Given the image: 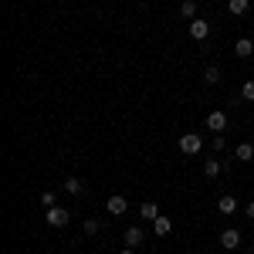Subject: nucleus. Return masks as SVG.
Segmentation results:
<instances>
[{
	"instance_id": "1a4fd4ad",
	"label": "nucleus",
	"mask_w": 254,
	"mask_h": 254,
	"mask_svg": "<svg viewBox=\"0 0 254 254\" xmlns=\"http://www.w3.org/2000/svg\"><path fill=\"white\" fill-rule=\"evenodd\" d=\"M224 173V163H220V159H207V163H203V176H207V180H217V176Z\"/></svg>"
},
{
	"instance_id": "aec40b11",
	"label": "nucleus",
	"mask_w": 254,
	"mask_h": 254,
	"mask_svg": "<svg viewBox=\"0 0 254 254\" xmlns=\"http://www.w3.org/2000/svg\"><path fill=\"white\" fill-rule=\"evenodd\" d=\"M81 231H85V234H98V220H95V217H92V220H85V224H81Z\"/></svg>"
},
{
	"instance_id": "f8f14e48",
	"label": "nucleus",
	"mask_w": 254,
	"mask_h": 254,
	"mask_svg": "<svg viewBox=\"0 0 254 254\" xmlns=\"http://www.w3.org/2000/svg\"><path fill=\"white\" fill-rule=\"evenodd\" d=\"M153 231H156L159 237H166L170 231H173V220H170V217H163V214H159L156 220H153Z\"/></svg>"
},
{
	"instance_id": "39448f33",
	"label": "nucleus",
	"mask_w": 254,
	"mask_h": 254,
	"mask_svg": "<svg viewBox=\"0 0 254 254\" xmlns=\"http://www.w3.org/2000/svg\"><path fill=\"white\" fill-rule=\"evenodd\" d=\"M237 244H241V231H237V227H227V231L220 234V248H227V251H234Z\"/></svg>"
},
{
	"instance_id": "20e7f679",
	"label": "nucleus",
	"mask_w": 254,
	"mask_h": 254,
	"mask_svg": "<svg viewBox=\"0 0 254 254\" xmlns=\"http://www.w3.org/2000/svg\"><path fill=\"white\" fill-rule=\"evenodd\" d=\"M105 210H109V214L112 217H122L126 214V210H129V203H126V196H109V203H105Z\"/></svg>"
},
{
	"instance_id": "7ed1b4c3",
	"label": "nucleus",
	"mask_w": 254,
	"mask_h": 254,
	"mask_svg": "<svg viewBox=\"0 0 254 254\" xmlns=\"http://www.w3.org/2000/svg\"><path fill=\"white\" fill-rule=\"evenodd\" d=\"M190 38L193 41H207L210 38V20H190Z\"/></svg>"
},
{
	"instance_id": "9b49d317",
	"label": "nucleus",
	"mask_w": 254,
	"mask_h": 254,
	"mask_svg": "<svg viewBox=\"0 0 254 254\" xmlns=\"http://www.w3.org/2000/svg\"><path fill=\"white\" fill-rule=\"evenodd\" d=\"M139 217L153 224V220H156V217H159V207H156V203H153V200H146V203H139Z\"/></svg>"
},
{
	"instance_id": "a211bd4d",
	"label": "nucleus",
	"mask_w": 254,
	"mask_h": 254,
	"mask_svg": "<svg viewBox=\"0 0 254 254\" xmlns=\"http://www.w3.org/2000/svg\"><path fill=\"white\" fill-rule=\"evenodd\" d=\"M203 81H207V85H217V81H220V68H214V64H210V68L203 71Z\"/></svg>"
},
{
	"instance_id": "ddd939ff",
	"label": "nucleus",
	"mask_w": 254,
	"mask_h": 254,
	"mask_svg": "<svg viewBox=\"0 0 254 254\" xmlns=\"http://www.w3.org/2000/svg\"><path fill=\"white\" fill-rule=\"evenodd\" d=\"M234 51H237V58H251V55H254V41L251 38H241L234 44Z\"/></svg>"
},
{
	"instance_id": "f3484780",
	"label": "nucleus",
	"mask_w": 254,
	"mask_h": 254,
	"mask_svg": "<svg viewBox=\"0 0 254 254\" xmlns=\"http://www.w3.org/2000/svg\"><path fill=\"white\" fill-rule=\"evenodd\" d=\"M180 14L193 20V17H196V0H183V3H180Z\"/></svg>"
},
{
	"instance_id": "412c9836",
	"label": "nucleus",
	"mask_w": 254,
	"mask_h": 254,
	"mask_svg": "<svg viewBox=\"0 0 254 254\" xmlns=\"http://www.w3.org/2000/svg\"><path fill=\"white\" fill-rule=\"evenodd\" d=\"M224 146H227V142H224V132H217V136H214V153H220Z\"/></svg>"
},
{
	"instance_id": "9d476101",
	"label": "nucleus",
	"mask_w": 254,
	"mask_h": 254,
	"mask_svg": "<svg viewBox=\"0 0 254 254\" xmlns=\"http://www.w3.org/2000/svg\"><path fill=\"white\" fill-rule=\"evenodd\" d=\"M61 190H64V193H71V196H81V193H85V183H81L78 176H68Z\"/></svg>"
},
{
	"instance_id": "f03ea898",
	"label": "nucleus",
	"mask_w": 254,
	"mask_h": 254,
	"mask_svg": "<svg viewBox=\"0 0 254 254\" xmlns=\"http://www.w3.org/2000/svg\"><path fill=\"white\" fill-rule=\"evenodd\" d=\"M44 214H48V224H51V227H64V224L71 220V210H68V207H51V210H44Z\"/></svg>"
},
{
	"instance_id": "5701e85b",
	"label": "nucleus",
	"mask_w": 254,
	"mask_h": 254,
	"mask_svg": "<svg viewBox=\"0 0 254 254\" xmlns=\"http://www.w3.org/2000/svg\"><path fill=\"white\" fill-rule=\"evenodd\" d=\"M119 254H132V248H126V251H119Z\"/></svg>"
},
{
	"instance_id": "f257e3e1",
	"label": "nucleus",
	"mask_w": 254,
	"mask_h": 254,
	"mask_svg": "<svg viewBox=\"0 0 254 254\" xmlns=\"http://www.w3.org/2000/svg\"><path fill=\"white\" fill-rule=\"evenodd\" d=\"M200 149H203V139H200V132H187V136H180V153L196 156Z\"/></svg>"
},
{
	"instance_id": "4be33fe9",
	"label": "nucleus",
	"mask_w": 254,
	"mask_h": 254,
	"mask_svg": "<svg viewBox=\"0 0 254 254\" xmlns=\"http://www.w3.org/2000/svg\"><path fill=\"white\" fill-rule=\"evenodd\" d=\"M244 217H248V220H254V200L248 203V207H244Z\"/></svg>"
},
{
	"instance_id": "6ab92c4d",
	"label": "nucleus",
	"mask_w": 254,
	"mask_h": 254,
	"mask_svg": "<svg viewBox=\"0 0 254 254\" xmlns=\"http://www.w3.org/2000/svg\"><path fill=\"white\" fill-rule=\"evenodd\" d=\"M241 98H244V102H254V81H244V88H241Z\"/></svg>"
},
{
	"instance_id": "dca6fc26",
	"label": "nucleus",
	"mask_w": 254,
	"mask_h": 254,
	"mask_svg": "<svg viewBox=\"0 0 254 254\" xmlns=\"http://www.w3.org/2000/svg\"><path fill=\"white\" fill-rule=\"evenodd\" d=\"M41 203H44V210L58 207V193H55V190H44V193H41Z\"/></svg>"
},
{
	"instance_id": "4468645a",
	"label": "nucleus",
	"mask_w": 254,
	"mask_h": 254,
	"mask_svg": "<svg viewBox=\"0 0 254 254\" xmlns=\"http://www.w3.org/2000/svg\"><path fill=\"white\" fill-rule=\"evenodd\" d=\"M234 156L241 159V163H251V159H254V146H251V142H241V146L234 149Z\"/></svg>"
},
{
	"instance_id": "b1692460",
	"label": "nucleus",
	"mask_w": 254,
	"mask_h": 254,
	"mask_svg": "<svg viewBox=\"0 0 254 254\" xmlns=\"http://www.w3.org/2000/svg\"><path fill=\"white\" fill-rule=\"evenodd\" d=\"M187 254H196V251H187Z\"/></svg>"
},
{
	"instance_id": "6e6552de",
	"label": "nucleus",
	"mask_w": 254,
	"mask_h": 254,
	"mask_svg": "<svg viewBox=\"0 0 254 254\" xmlns=\"http://www.w3.org/2000/svg\"><path fill=\"white\" fill-rule=\"evenodd\" d=\"M217 210H220V214L224 217H231V214H237V200L231 193H224L220 196V200H217Z\"/></svg>"
},
{
	"instance_id": "2eb2a0df",
	"label": "nucleus",
	"mask_w": 254,
	"mask_h": 254,
	"mask_svg": "<svg viewBox=\"0 0 254 254\" xmlns=\"http://www.w3.org/2000/svg\"><path fill=\"white\" fill-rule=\"evenodd\" d=\"M248 7H251V0H227V10H231L234 17H241V14H248Z\"/></svg>"
},
{
	"instance_id": "0eeeda50",
	"label": "nucleus",
	"mask_w": 254,
	"mask_h": 254,
	"mask_svg": "<svg viewBox=\"0 0 254 254\" xmlns=\"http://www.w3.org/2000/svg\"><path fill=\"white\" fill-rule=\"evenodd\" d=\"M126 248H139L142 241H146V234H142V227H126Z\"/></svg>"
},
{
	"instance_id": "423d86ee",
	"label": "nucleus",
	"mask_w": 254,
	"mask_h": 254,
	"mask_svg": "<svg viewBox=\"0 0 254 254\" xmlns=\"http://www.w3.org/2000/svg\"><path fill=\"white\" fill-rule=\"evenodd\" d=\"M207 129H210V132H224V129H227V116H224V112H210V116H207Z\"/></svg>"
}]
</instances>
